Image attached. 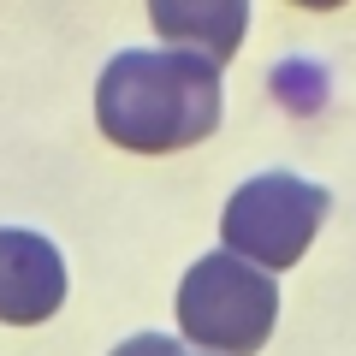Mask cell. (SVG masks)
Listing matches in <instances>:
<instances>
[{"mask_svg": "<svg viewBox=\"0 0 356 356\" xmlns=\"http://www.w3.org/2000/svg\"><path fill=\"white\" fill-rule=\"evenodd\" d=\"M95 119L131 154H172L220 125V65L184 48L113 54L95 83Z\"/></svg>", "mask_w": 356, "mask_h": 356, "instance_id": "obj_1", "label": "cell"}, {"mask_svg": "<svg viewBox=\"0 0 356 356\" xmlns=\"http://www.w3.org/2000/svg\"><path fill=\"white\" fill-rule=\"evenodd\" d=\"M178 332L214 356H255L280 321V285L255 261L214 250L178 280Z\"/></svg>", "mask_w": 356, "mask_h": 356, "instance_id": "obj_2", "label": "cell"}, {"mask_svg": "<svg viewBox=\"0 0 356 356\" xmlns=\"http://www.w3.org/2000/svg\"><path fill=\"white\" fill-rule=\"evenodd\" d=\"M332 196L321 184L297 172H255L250 184H238V196L220 214V238L232 255L255 261L261 273H280V267L303 261L309 243H315L321 220H327Z\"/></svg>", "mask_w": 356, "mask_h": 356, "instance_id": "obj_3", "label": "cell"}, {"mask_svg": "<svg viewBox=\"0 0 356 356\" xmlns=\"http://www.w3.org/2000/svg\"><path fill=\"white\" fill-rule=\"evenodd\" d=\"M65 303V261L42 232L0 226V321L36 327Z\"/></svg>", "mask_w": 356, "mask_h": 356, "instance_id": "obj_4", "label": "cell"}, {"mask_svg": "<svg viewBox=\"0 0 356 356\" xmlns=\"http://www.w3.org/2000/svg\"><path fill=\"white\" fill-rule=\"evenodd\" d=\"M149 24L161 42L202 60H232L250 30V0H149Z\"/></svg>", "mask_w": 356, "mask_h": 356, "instance_id": "obj_5", "label": "cell"}, {"mask_svg": "<svg viewBox=\"0 0 356 356\" xmlns=\"http://www.w3.org/2000/svg\"><path fill=\"white\" fill-rule=\"evenodd\" d=\"M113 356H191V350H178V344L161 339V332H137V339H125Z\"/></svg>", "mask_w": 356, "mask_h": 356, "instance_id": "obj_6", "label": "cell"}, {"mask_svg": "<svg viewBox=\"0 0 356 356\" xmlns=\"http://www.w3.org/2000/svg\"><path fill=\"white\" fill-rule=\"evenodd\" d=\"M297 6H309V13H332V6H344V0H297Z\"/></svg>", "mask_w": 356, "mask_h": 356, "instance_id": "obj_7", "label": "cell"}]
</instances>
